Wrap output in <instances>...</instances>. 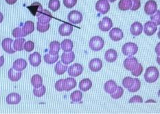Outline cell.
<instances>
[{"label": "cell", "mask_w": 160, "mask_h": 114, "mask_svg": "<svg viewBox=\"0 0 160 114\" xmlns=\"http://www.w3.org/2000/svg\"><path fill=\"white\" fill-rule=\"evenodd\" d=\"M50 27V23L48 24H41L39 22H37V29L38 31H39L41 33H44V32H46L47 30H49Z\"/></svg>", "instance_id": "obj_41"}, {"label": "cell", "mask_w": 160, "mask_h": 114, "mask_svg": "<svg viewBox=\"0 0 160 114\" xmlns=\"http://www.w3.org/2000/svg\"><path fill=\"white\" fill-rule=\"evenodd\" d=\"M118 85L116 83V82L113 81V80H109L107 81L105 84V86H104V89H105V91L107 93H109V94H111V93H113V92L116 91V90L118 88Z\"/></svg>", "instance_id": "obj_23"}, {"label": "cell", "mask_w": 160, "mask_h": 114, "mask_svg": "<svg viewBox=\"0 0 160 114\" xmlns=\"http://www.w3.org/2000/svg\"><path fill=\"white\" fill-rule=\"evenodd\" d=\"M96 9L101 14H106L110 9V5L107 0H98L96 3Z\"/></svg>", "instance_id": "obj_5"}, {"label": "cell", "mask_w": 160, "mask_h": 114, "mask_svg": "<svg viewBox=\"0 0 160 114\" xmlns=\"http://www.w3.org/2000/svg\"><path fill=\"white\" fill-rule=\"evenodd\" d=\"M158 5L155 0H149L144 5V11L147 15H151L157 11Z\"/></svg>", "instance_id": "obj_9"}, {"label": "cell", "mask_w": 160, "mask_h": 114, "mask_svg": "<svg viewBox=\"0 0 160 114\" xmlns=\"http://www.w3.org/2000/svg\"><path fill=\"white\" fill-rule=\"evenodd\" d=\"M22 97L18 93H12L6 97V102L8 105H17L21 102Z\"/></svg>", "instance_id": "obj_17"}, {"label": "cell", "mask_w": 160, "mask_h": 114, "mask_svg": "<svg viewBox=\"0 0 160 114\" xmlns=\"http://www.w3.org/2000/svg\"><path fill=\"white\" fill-rule=\"evenodd\" d=\"M131 72L132 75L135 76V77H138V76H140L142 74V73L143 72V67H142V65L141 64L138 63L137 67Z\"/></svg>", "instance_id": "obj_42"}, {"label": "cell", "mask_w": 160, "mask_h": 114, "mask_svg": "<svg viewBox=\"0 0 160 114\" xmlns=\"http://www.w3.org/2000/svg\"><path fill=\"white\" fill-rule=\"evenodd\" d=\"M68 67L67 64H63L61 61H58L54 67L55 73L58 75H62L68 70Z\"/></svg>", "instance_id": "obj_30"}, {"label": "cell", "mask_w": 160, "mask_h": 114, "mask_svg": "<svg viewBox=\"0 0 160 114\" xmlns=\"http://www.w3.org/2000/svg\"><path fill=\"white\" fill-rule=\"evenodd\" d=\"M131 33L134 36H138L140 35L142 33V30H143V26L142 24L140 22H134L132 24L131 26Z\"/></svg>", "instance_id": "obj_22"}, {"label": "cell", "mask_w": 160, "mask_h": 114, "mask_svg": "<svg viewBox=\"0 0 160 114\" xmlns=\"http://www.w3.org/2000/svg\"><path fill=\"white\" fill-rule=\"evenodd\" d=\"M31 84L34 88L40 87L43 85V78L40 75H34L31 78Z\"/></svg>", "instance_id": "obj_31"}, {"label": "cell", "mask_w": 160, "mask_h": 114, "mask_svg": "<svg viewBox=\"0 0 160 114\" xmlns=\"http://www.w3.org/2000/svg\"><path fill=\"white\" fill-rule=\"evenodd\" d=\"M118 53L116 50L109 49L108 50L105 55V59L108 62H113L117 60Z\"/></svg>", "instance_id": "obj_26"}, {"label": "cell", "mask_w": 160, "mask_h": 114, "mask_svg": "<svg viewBox=\"0 0 160 114\" xmlns=\"http://www.w3.org/2000/svg\"><path fill=\"white\" fill-rule=\"evenodd\" d=\"M73 31V26L69 24H62L58 29V33L62 36L70 35Z\"/></svg>", "instance_id": "obj_16"}, {"label": "cell", "mask_w": 160, "mask_h": 114, "mask_svg": "<svg viewBox=\"0 0 160 114\" xmlns=\"http://www.w3.org/2000/svg\"><path fill=\"white\" fill-rule=\"evenodd\" d=\"M46 86L42 85L40 87H38V88H34L33 89V93L34 95L37 96V97H42L45 95V93H46Z\"/></svg>", "instance_id": "obj_36"}, {"label": "cell", "mask_w": 160, "mask_h": 114, "mask_svg": "<svg viewBox=\"0 0 160 114\" xmlns=\"http://www.w3.org/2000/svg\"><path fill=\"white\" fill-rule=\"evenodd\" d=\"M124 93V90L121 87V86H118L117 89L116 90V91L113 92V93H111V97L113 99H119L122 96Z\"/></svg>", "instance_id": "obj_39"}, {"label": "cell", "mask_w": 160, "mask_h": 114, "mask_svg": "<svg viewBox=\"0 0 160 114\" xmlns=\"http://www.w3.org/2000/svg\"><path fill=\"white\" fill-rule=\"evenodd\" d=\"M132 5L131 0H120L118 3V8L120 10H128L131 8Z\"/></svg>", "instance_id": "obj_33"}, {"label": "cell", "mask_w": 160, "mask_h": 114, "mask_svg": "<svg viewBox=\"0 0 160 114\" xmlns=\"http://www.w3.org/2000/svg\"><path fill=\"white\" fill-rule=\"evenodd\" d=\"M61 50V44L58 41H53L50 44L49 53L51 55H58Z\"/></svg>", "instance_id": "obj_28"}, {"label": "cell", "mask_w": 160, "mask_h": 114, "mask_svg": "<svg viewBox=\"0 0 160 114\" xmlns=\"http://www.w3.org/2000/svg\"><path fill=\"white\" fill-rule=\"evenodd\" d=\"M133 82H134V78H132L131 77H127L123 79L122 84L124 88L128 89L131 87L132 85H133Z\"/></svg>", "instance_id": "obj_40"}, {"label": "cell", "mask_w": 160, "mask_h": 114, "mask_svg": "<svg viewBox=\"0 0 160 114\" xmlns=\"http://www.w3.org/2000/svg\"><path fill=\"white\" fill-rule=\"evenodd\" d=\"M159 76L158 69L155 67H150L147 68L144 74L145 81L148 83H153L156 82Z\"/></svg>", "instance_id": "obj_1"}, {"label": "cell", "mask_w": 160, "mask_h": 114, "mask_svg": "<svg viewBox=\"0 0 160 114\" xmlns=\"http://www.w3.org/2000/svg\"><path fill=\"white\" fill-rule=\"evenodd\" d=\"M30 13H32V15L34 17H38L39 15V14L41 13L43 11V6L39 2H34L30 6L27 7Z\"/></svg>", "instance_id": "obj_13"}, {"label": "cell", "mask_w": 160, "mask_h": 114, "mask_svg": "<svg viewBox=\"0 0 160 114\" xmlns=\"http://www.w3.org/2000/svg\"><path fill=\"white\" fill-rule=\"evenodd\" d=\"M138 63L139 62L136 58L131 56L125 59V60L124 61V67L127 70L132 71L137 67Z\"/></svg>", "instance_id": "obj_8"}, {"label": "cell", "mask_w": 160, "mask_h": 114, "mask_svg": "<svg viewBox=\"0 0 160 114\" xmlns=\"http://www.w3.org/2000/svg\"><path fill=\"white\" fill-rule=\"evenodd\" d=\"M92 82L89 78L83 79L79 83V89L83 91H87L92 88Z\"/></svg>", "instance_id": "obj_27"}, {"label": "cell", "mask_w": 160, "mask_h": 114, "mask_svg": "<svg viewBox=\"0 0 160 114\" xmlns=\"http://www.w3.org/2000/svg\"><path fill=\"white\" fill-rule=\"evenodd\" d=\"M89 45L92 50L94 51H99L105 46V41L101 37L94 36L90 40Z\"/></svg>", "instance_id": "obj_2"}, {"label": "cell", "mask_w": 160, "mask_h": 114, "mask_svg": "<svg viewBox=\"0 0 160 114\" xmlns=\"http://www.w3.org/2000/svg\"><path fill=\"white\" fill-rule=\"evenodd\" d=\"M142 102H143V99H142V98L141 96L140 95H135L133 96V98H131L129 100V103H135V102H140L142 103Z\"/></svg>", "instance_id": "obj_49"}, {"label": "cell", "mask_w": 160, "mask_h": 114, "mask_svg": "<svg viewBox=\"0 0 160 114\" xmlns=\"http://www.w3.org/2000/svg\"><path fill=\"white\" fill-rule=\"evenodd\" d=\"M8 75L10 80L12 82H17L21 78H22V73L21 71H17L13 68H11L8 71Z\"/></svg>", "instance_id": "obj_25"}, {"label": "cell", "mask_w": 160, "mask_h": 114, "mask_svg": "<svg viewBox=\"0 0 160 114\" xmlns=\"http://www.w3.org/2000/svg\"><path fill=\"white\" fill-rule=\"evenodd\" d=\"M26 42V39L23 37L18 38L13 41V48L15 51H21L23 49V44Z\"/></svg>", "instance_id": "obj_32"}, {"label": "cell", "mask_w": 160, "mask_h": 114, "mask_svg": "<svg viewBox=\"0 0 160 114\" xmlns=\"http://www.w3.org/2000/svg\"><path fill=\"white\" fill-rule=\"evenodd\" d=\"M61 46L62 51H64L65 52H69L72 51L73 47H74V44H73V41L72 40L65 39L61 42Z\"/></svg>", "instance_id": "obj_29"}, {"label": "cell", "mask_w": 160, "mask_h": 114, "mask_svg": "<svg viewBox=\"0 0 160 114\" xmlns=\"http://www.w3.org/2000/svg\"><path fill=\"white\" fill-rule=\"evenodd\" d=\"M44 61L46 62L47 64H52L55 63L56 62H57L58 58H59V55H51L50 53L46 54L44 55Z\"/></svg>", "instance_id": "obj_34"}, {"label": "cell", "mask_w": 160, "mask_h": 114, "mask_svg": "<svg viewBox=\"0 0 160 114\" xmlns=\"http://www.w3.org/2000/svg\"><path fill=\"white\" fill-rule=\"evenodd\" d=\"M83 72V67L80 64L76 63L70 66L68 68V74L72 77H78Z\"/></svg>", "instance_id": "obj_6"}, {"label": "cell", "mask_w": 160, "mask_h": 114, "mask_svg": "<svg viewBox=\"0 0 160 114\" xmlns=\"http://www.w3.org/2000/svg\"><path fill=\"white\" fill-rule=\"evenodd\" d=\"M157 24L154 23L153 22H147L144 24V33L147 35L151 36L154 33H155L156 31L158 30Z\"/></svg>", "instance_id": "obj_12"}, {"label": "cell", "mask_w": 160, "mask_h": 114, "mask_svg": "<svg viewBox=\"0 0 160 114\" xmlns=\"http://www.w3.org/2000/svg\"><path fill=\"white\" fill-rule=\"evenodd\" d=\"M70 98L72 100V102H78L82 98V93L80 91H75L71 94Z\"/></svg>", "instance_id": "obj_37"}, {"label": "cell", "mask_w": 160, "mask_h": 114, "mask_svg": "<svg viewBox=\"0 0 160 114\" xmlns=\"http://www.w3.org/2000/svg\"><path fill=\"white\" fill-rule=\"evenodd\" d=\"M75 54L72 51L69 52H65L61 55V61L65 64H69L74 60Z\"/></svg>", "instance_id": "obj_18"}, {"label": "cell", "mask_w": 160, "mask_h": 114, "mask_svg": "<svg viewBox=\"0 0 160 114\" xmlns=\"http://www.w3.org/2000/svg\"><path fill=\"white\" fill-rule=\"evenodd\" d=\"M28 60L30 62V64L32 65V67H37L41 62V55L38 53V52H34V53L30 55Z\"/></svg>", "instance_id": "obj_19"}, {"label": "cell", "mask_w": 160, "mask_h": 114, "mask_svg": "<svg viewBox=\"0 0 160 114\" xmlns=\"http://www.w3.org/2000/svg\"><path fill=\"white\" fill-rule=\"evenodd\" d=\"M99 29L103 32H107L113 26V22L111 18L108 17H103L102 19L98 24Z\"/></svg>", "instance_id": "obj_7"}, {"label": "cell", "mask_w": 160, "mask_h": 114, "mask_svg": "<svg viewBox=\"0 0 160 114\" xmlns=\"http://www.w3.org/2000/svg\"><path fill=\"white\" fill-rule=\"evenodd\" d=\"M4 64V57L1 56L0 57V67H2Z\"/></svg>", "instance_id": "obj_51"}, {"label": "cell", "mask_w": 160, "mask_h": 114, "mask_svg": "<svg viewBox=\"0 0 160 114\" xmlns=\"http://www.w3.org/2000/svg\"><path fill=\"white\" fill-rule=\"evenodd\" d=\"M138 51V46L136 44L133 42H128L124 44L122 46V53L126 55V56H133L135 54L137 53Z\"/></svg>", "instance_id": "obj_3"}, {"label": "cell", "mask_w": 160, "mask_h": 114, "mask_svg": "<svg viewBox=\"0 0 160 114\" xmlns=\"http://www.w3.org/2000/svg\"><path fill=\"white\" fill-rule=\"evenodd\" d=\"M132 5L131 7V10L132 11H135V10H138L141 6V2L140 0H131Z\"/></svg>", "instance_id": "obj_45"}, {"label": "cell", "mask_w": 160, "mask_h": 114, "mask_svg": "<svg viewBox=\"0 0 160 114\" xmlns=\"http://www.w3.org/2000/svg\"><path fill=\"white\" fill-rule=\"evenodd\" d=\"M141 86V82L140 81V79L138 78H134V82L133 84L132 85L130 89H128V91L131 92V93H135L138 91L140 89Z\"/></svg>", "instance_id": "obj_35"}, {"label": "cell", "mask_w": 160, "mask_h": 114, "mask_svg": "<svg viewBox=\"0 0 160 114\" xmlns=\"http://www.w3.org/2000/svg\"><path fill=\"white\" fill-rule=\"evenodd\" d=\"M28 66L27 62L24 59L20 58L17 59V60L14 62L13 63V68L17 71H22L24 70Z\"/></svg>", "instance_id": "obj_20"}, {"label": "cell", "mask_w": 160, "mask_h": 114, "mask_svg": "<svg viewBox=\"0 0 160 114\" xmlns=\"http://www.w3.org/2000/svg\"><path fill=\"white\" fill-rule=\"evenodd\" d=\"M17 0H6V2L10 5H12L17 2Z\"/></svg>", "instance_id": "obj_50"}, {"label": "cell", "mask_w": 160, "mask_h": 114, "mask_svg": "<svg viewBox=\"0 0 160 114\" xmlns=\"http://www.w3.org/2000/svg\"><path fill=\"white\" fill-rule=\"evenodd\" d=\"M48 6L52 11H57L60 8V1L59 0H50Z\"/></svg>", "instance_id": "obj_38"}, {"label": "cell", "mask_w": 160, "mask_h": 114, "mask_svg": "<svg viewBox=\"0 0 160 114\" xmlns=\"http://www.w3.org/2000/svg\"><path fill=\"white\" fill-rule=\"evenodd\" d=\"M109 1L110 2H115L116 1V0H109Z\"/></svg>", "instance_id": "obj_53"}, {"label": "cell", "mask_w": 160, "mask_h": 114, "mask_svg": "<svg viewBox=\"0 0 160 114\" xmlns=\"http://www.w3.org/2000/svg\"><path fill=\"white\" fill-rule=\"evenodd\" d=\"M23 49L27 52H30L34 50V44L32 41H28L23 44Z\"/></svg>", "instance_id": "obj_44"}, {"label": "cell", "mask_w": 160, "mask_h": 114, "mask_svg": "<svg viewBox=\"0 0 160 114\" xmlns=\"http://www.w3.org/2000/svg\"><path fill=\"white\" fill-rule=\"evenodd\" d=\"M55 89L58 91H64V79H59L55 84Z\"/></svg>", "instance_id": "obj_46"}, {"label": "cell", "mask_w": 160, "mask_h": 114, "mask_svg": "<svg viewBox=\"0 0 160 114\" xmlns=\"http://www.w3.org/2000/svg\"><path fill=\"white\" fill-rule=\"evenodd\" d=\"M89 68L92 72H98L102 68V60L99 58H94L90 61L89 63Z\"/></svg>", "instance_id": "obj_15"}, {"label": "cell", "mask_w": 160, "mask_h": 114, "mask_svg": "<svg viewBox=\"0 0 160 114\" xmlns=\"http://www.w3.org/2000/svg\"><path fill=\"white\" fill-rule=\"evenodd\" d=\"M2 46L4 51L9 54L15 53L16 52L13 48V40L10 38H6L3 40L2 42Z\"/></svg>", "instance_id": "obj_11"}, {"label": "cell", "mask_w": 160, "mask_h": 114, "mask_svg": "<svg viewBox=\"0 0 160 114\" xmlns=\"http://www.w3.org/2000/svg\"><path fill=\"white\" fill-rule=\"evenodd\" d=\"M12 35L14 37H16V38H20V37H25V35H24V34L22 31V27L21 26L15 28V29L12 30Z\"/></svg>", "instance_id": "obj_43"}, {"label": "cell", "mask_w": 160, "mask_h": 114, "mask_svg": "<svg viewBox=\"0 0 160 114\" xmlns=\"http://www.w3.org/2000/svg\"><path fill=\"white\" fill-rule=\"evenodd\" d=\"M159 14H160V12L159 10H157L155 13L154 15H151V20L154 23H155L157 25H159L160 24V20H159Z\"/></svg>", "instance_id": "obj_47"}, {"label": "cell", "mask_w": 160, "mask_h": 114, "mask_svg": "<svg viewBox=\"0 0 160 114\" xmlns=\"http://www.w3.org/2000/svg\"><path fill=\"white\" fill-rule=\"evenodd\" d=\"M109 37L113 41H120L124 37L123 31L119 28H113L109 32Z\"/></svg>", "instance_id": "obj_14"}, {"label": "cell", "mask_w": 160, "mask_h": 114, "mask_svg": "<svg viewBox=\"0 0 160 114\" xmlns=\"http://www.w3.org/2000/svg\"><path fill=\"white\" fill-rule=\"evenodd\" d=\"M38 18V22L41 24H48L50 20L52 18V15L50 11H48L46 9H43V11L41 12V13L39 14V15L37 17Z\"/></svg>", "instance_id": "obj_10"}, {"label": "cell", "mask_w": 160, "mask_h": 114, "mask_svg": "<svg viewBox=\"0 0 160 114\" xmlns=\"http://www.w3.org/2000/svg\"><path fill=\"white\" fill-rule=\"evenodd\" d=\"M3 20V14L0 12V23H2Z\"/></svg>", "instance_id": "obj_52"}, {"label": "cell", "mask_w": 160, "mask_h": 114, "mask_svg": "<svg viewBox=\"0 0 160 114\" xmlns=\"http://www.w3.org/2000/svg\"><path fill=\"white\" fill-rule=\"evenodd\" d=\"M22 29L25 37L28 35L32 33L34 30V22H31V21H28V22H26L23 24H22Z\"/></svg>", "instance_id": "obj_21"}, {"label": "cell", "mask_w": 160, "mask_h": 114, "mask_svg": "<svg viewBox=\"0 0 160 114\" xmlns=\"http://www.w3.org/2000/svg\"><path fill=\"white\" fill-rule=\"evenodd\" d=\"M76 3H77V0H63L64 6L68 8L74 7L76 4Z\"/></svg>", "instance_id": "obj_48"}, {"label": "cell", "mask_w": 160, "mask_h": 114, "mask_svg": "<svg viewBox=\"0 0 160 114\" xmlns=\"http://www.w3.org/2000/svg\"><path fill=\"white\" fill-rule=\"evenodd\" d=\"M76 81L73 78L64 79V91H69L76 87Z\"/></svg>", "instance_id": "obj_24"}, {"label": "cell", "mask_w": 160, "mask_h": 114, "mask_svg": "<svg viewBox=\"0 0 160 114\" xmlns=\"http://www.w3.org/2000/svg\"><path fill=\"white\" fill-rule=\"evenodd\" d=\"M68 19L69 22L74 24H78L82 22V15L81 12L78 11V10H72L68 14Z\"/></svg>", "instance_id": "obj_4"}]
</instances>
